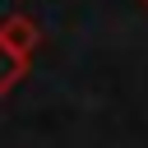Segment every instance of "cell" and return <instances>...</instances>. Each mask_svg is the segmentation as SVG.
Wrapping results in <instances>:
<instances>
[{"instance_id": "cell-1", "label": "cell", "mask_w": 148, "mask_h": 148, "mask_svg": "<svg viewBox=\"0 0 148 148\" xmlns=\"http://www.w3.org/2000/svg\"><path fill=\"white\" fill-rule=\"evenodd\" d=\"M28 69H32V56L18 51V46H9V42L0 37V97H9V92L28 79Z\"/></svg>"}, {"instance_id": "cell-2", "label": "cell", "mask_w": 148, "mask_h": 148, "mask_svg": "<svg viewBox=\"0 0 148 148\" xmlns=\"http://www.w3.org/2000/svg\"><path fill=\"white\" fill-rule=\"evenodd\" d=\"M0 37H5L9 46L28 51V56H32L37 46H42V28H37V23L28 18V14H5V18H0Z\"/></svg>"}, {"instance_id": "cell-3", "label": "cell", "mask_w": 148, "mask_h": 148, "mask_svg": "<svg viewBox=\"0 0 148 148\" xmlns=\"http://www.w3.org/2000/svg\"><path fill=\"white\" fill-rule=\"evenodd\" d=\"M139 5H148V0H139Z\"/></svg>"}]
</instances>
